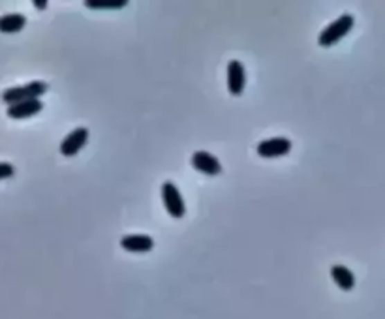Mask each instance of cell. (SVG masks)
Masks as SVG:
<instances>
[{
	"label": "cell",
	"mask_w": 385,
	"mask_h": 319,
	"mask_svg": "<svg viewBox=\"0 0 385 319\" xmlns=\"http://www.w3.org/2000/svg\"><path fill=\"white\" fill-rule=\"evenodd\" d=\"M87 141H89V130L83 128V126H79V128L72 130L62 139V143L59 147L60 154L66 158H73L79 150L85 147Z\"/></svg>",
	"instance_id": "8992f818"
},
{
	"label": "cell",
	"mask_w": 385,
	"mask_h": 319,
	"mask_svg": "<svg viewBox=\"0 0 385 319\" xmlns=\"http://www.w3.org/2000/svg\"><path fill=\"white\" fill-rule=\"evenodd\" d=\"M120 248L134 254H145L154 248V239L150 235H125L120 239Z\"/></svg>",
	"instance_id": "ba28073f"
},
{
	"label": "cell",
	"mask_w": 385,
	"mask_h": 319,
	"mask_svg": "<svg viewBox=\"0 0 385 319\" xmlns=\"http://www.w3.org/2000/svg\"><path fill=\"white\" fill-rule=\"evenodd\" d=\"M15 175V167L10 162H0V181L4 179H12Z\"/></svg>",
	"instance_id": "4fadbf2b"
},
{
	"label": "cell",
	"mask_w": 385,
	"mask_h": 319,
	"mask_svg": "<svg viewBox=\"0 0 385 319\" xmlns=\"http://www.w3.org/2000/svg\"><path fill=\"white\" fill-rule=\"evenodd\" d=\"M33 6L39 10V12H44V10H47V0H34Z\"/></svg>",
	"instance_id": "5bb4252c"
},
{
	"label": "cell",
	"mask_w": 385,
	"mask_h": 319,
	"mask_svg": "<svg viewBox=\"0 0 385 319\" xmlns=\"http://www.w3.org/2000/svg\"><path fill=\"white\" fill-rule=\"evenodd\" d=\"M331 278L342 291H352L355 287V274L344 265H333L331 267Z\"/></svg>",
	"instance_id": "30bf717a"
},
{
	"label": "cell",
	"mask_w": 385,
	"mask_h": 319,
	"mask_svg": "<svg viewBox=\"0 0 385 319\" xmlns=\"http://www.w3.org/2000/svg\"><path fill=\"white\" fill-rule=\"evenodd\" d=\"M190 163H192V167H194V170L199 171V173H203V175H209V176L220 175L224 170L220 160H218L215 154L207 152V150H197V152H194Z\"/></svg>",
	"instance_id": "5b68a950"
},
{
	"label": "cell",
	"mask_w": 385,
	"mask_h": 319,
	"mask_svg": "<svg viewBox=\"0 0 385 319\" xmlns=\"http://www.w3.org/2000/svg\"><path fill=\"white\" fill-rule=\"evenodd\" d=\"M247 86V72L241 60H229L228 62V91L231 96L239 98Z\"/></svg>",
	"instance_id": "52a82bcc"
},
{
	"label": "cell",
	"mask_w": 385,
	"mask_h": 319,
	"mask_svg": "<svg viewBox=\"0 0 385 319\" xmlns=\"http://www.w3.org/2000/svg\"><path fill=\"white\" fill-rule=\"evenodd\" d=\"M128 6V0H85L89 10H123Z\"/></svg>",
	"instance_id": "7c38bea8"
},
{
	"label": "cell",
	"mask_w": 385,
	"mask_h": 319,
	"mask_svg": "<svg viewBox=\"0 0 385 319\" xmlns=\"http://www.w3.org/2000/svg\"><path fill=\"white\" fill-rule=\"evenodd\" d=\"M294 143L287 137H271V139H263L258 147L256 152L258 156L265 158V160H273V158H282L292 152Z\"/></svg>",
	"instance_id": "277c9868"
},
{
	"label": "cell",
	"mask_w": 385,
	"mask_h": 319,
	"mask_svg": "<svg viewBox=\"0 0 385 319\" xmlns=\"http://www.w3.org/2000/svg\"><path fill=\"white\" fill-rule=\"evenodd\" d=\"M49 89L46 81H30L26 85L21 86H10L0 94V100L10 107V105L21 104V102H28V100H39Z\"/></svg>",
	"instance_id": "6da1fadb"
},
{
	"label": "cell",
	"mask_w": 385,
	"mask_h": 319,
	"mask_svg": "<svg viewBox=\"0 0 385 319\" xmlns=\"http://www.w3.org/2000/svg\"><path fill=\"white\" fill-rule=\"evenodd\" d=\"M162 199L163 207H165V210H168V215L171 218H175V220L184 218V215H186V205H184V199L181 196L179 188L171 181L162 184Z\"/></svg>",
	"instance_id": "3957f363"
},
{
	"label": "cell",
	"mask_w": 385,
	"mask_h": 319,
	"mask_svg": "<svg viewBox=\"0 0 385 319\" xmlns=\"http://www.w3.org/2000/svg\"><path fill=\"white\" fill-rule=\"evenodd\" d=\"M26 26V17L23 13H6L0 15V33L17 34Z\"/></svg>",
	"instance_id": "8fae6325"
},
{
	"label": "cell",
	"mask_w": 385,
	"mask_h": 319,
	"mask_svg": "<svg viewBox=\"0 0 385 319\" xmlns=\"http://www.w3.org/2000/svg\"><path fill=\"white\" fill-rule=\"evenodd\" d=\"M44 109V102L42 100H28V102H21V104L10 105L6 109V115L10 118H30L34 115H38L39 111Z\"/></svg>",
	"instance_id": "9c48e42d"
},
{
	"label": "cell",
	"mask_w": 385,
	"mask_h": 319,
	"mask_svg": "<svg viewBox=\"0 0 385 319\" xmlns=\"http://www.w3.org/2000/svg\"><path fill=\"white\" fill-rule=\"evenodd\" d=\"M353 25H355V17H353L352 13L340 15L339 19L329 23V25L321 30L318 44H320L321 47H333L334 44H339L340 39H344L348 34L352 33Z\"/></svg>",
	"instance_id": "7a4b0ae2"
}]
</instances>
